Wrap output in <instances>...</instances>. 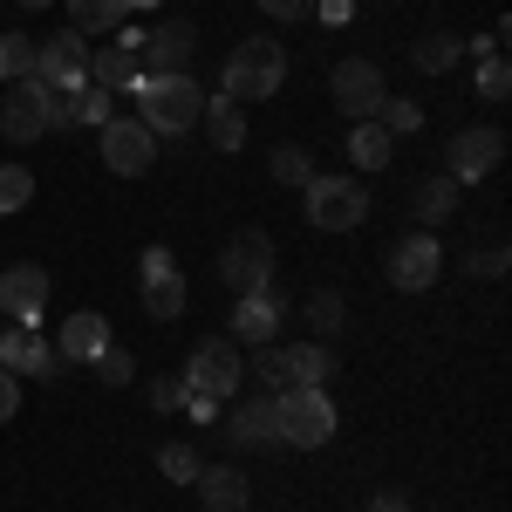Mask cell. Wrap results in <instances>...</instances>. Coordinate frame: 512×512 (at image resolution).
<instances>
[{"label": "cell", "instance_id": "obj_1", "mask_svg": "<svg viewBox=\"0 0 512 512\" xmlns=\"http://www.w3.org/2000/svg\"><path fill=\"white\" fill-rule=\"evenodd\" d=\"M130 96H137V123L151 137H178V130H192L205 117V89L192 76H137Z\"/></svg>", "mask_w": 512, "mask_h": 512}, {"label": "cell", "instance_id": "obj_2", "mask_svg": "<svg viewBox=\"0 0 512 512\" xmlns=\"http://www.w3.org/2000/svg\"><path fill=\"white\" fill-rule=\"evenodd\" d=\"M280 82H287V55H280V41L253 35V41H239L233 55H226L219 96H233L239 110H246V103H267V96H280Z\"/></svg>", "mask_w": 512, "mask_h": 512}, {"label": "cell", "instance_id": "obj_3", "mask_svg": "<svg viewBox=\"0 0 512 512\" xmlns=\"http://www.w3.org/2000/svg\"><path fill=\"white\" fill-rule=\"evenodd\" d=\"M274 417H280V444H294V451H321L335 437V424H342L328 390H308V383H287L274 396Z\"/></svg>", "mask_w": 512, "mask_h": 512}, {"label": "cell", "instance_id": "obj_4", "mask_svg": "<svg viewBox=\"0 0 512 512\" xmlns=\"http://www.w3.org/2000/svg\"><path fill=\"white\" fill-rule=\"evenodd\" d=\"M239 383H246V355H239L233 335H212V342H198L185 355V390L226 403V396H239Z\"/></svg>", "mask_w": 512, "mask_h": 512}, {"label": "cell", "instance_id": "obj_5", "mask_svg": "<svg viewBox=\"0 0 512 512\" xmlns=\"http://www.w3.org/2000/svg\"><path fill=\"white\" fill-rule=\"evenodd\" d=\"M301 192H308V226H315V233H355V226L369 219L362 178H308Z\"/></svg>", "mask_w": 512, "mask_h": 512}, {"label": "cell", "instance_id": "obj_6", "mask_svg": "<svg viewBox=\"0 0 512 512\" xmlns=\"http://www.w3.org/2000/svg\"><path fill=\"white\" fill-rule=\"evenodd\" d=\"M219 280H226L233 294H267V287H274V239L260 233V226L233 233L226 253H219Z\"/></svg>", "mask_w": 512, "mask_h": 512}, {"label": "cell", "instance_id": "obj_7", "mask_svg": "<svg viewBox=\"0 0 512 512\" xmlns=\"http://www.w3.org/2000/svg\"><path fill=\"white\" fill-rule=\"evenodd\" d=\"M328 96H335V110H342L349 123H369L376 110H383L390 82H383V69H376V62L349 55V62H335V76H328Z\"/></svg>", "mask_w": 512, "mask_h": 512}, {"label": "cell", "instance_id": "obj_8", "mask_svg": "<svg viewBox=\"0 0 512 512\" xmlns=\"http://www.w3.org/2000/svg\"><path fill=\"white\" fill-rule=\"evenodd\" d=\"M499 158H506V130H492V123L458 130L451 151H444V178H451V185H478V178L499 171Z\"/></svg>", "mask_w": 512, "mask_h": 512}, {"label": "cell", "instance_id": "obj_9", "mask_svg": "<svg viewBox=\"0 0 512 512\" xmlns=\"http://www.w3.org/2000/svg\"><path fill=\"white\" fill-rule=\"evenodd\" d=\"M35 82L41 89H82V82H89V41H82L76 28L35 41Z\"/></svg>", "mask_w": 512, "mask_h": 512}, {"label": "cell", "instance_id": "obj_10", "mask_svg": "<svg viewBox=\"0 0 512 512\" xmlns=\"http://www.w3.org/2000/svg\"><path fill=\"white\" fill-rule=\"evenodd\" d=\"M137 62H144V76H192L198 28L192 21H164V28H151V35L137 41Z\"/></svg>", "mask_w": 512, "mask_h": 512}, {"label": "cell", "instance_id": "obj_11", "mask_svg": "<svg viewBox=\"0 0 512 512\" xmlns=\"http://www.w3.org/2000/svg\"><path fill=\"white\" fill-rule=\"evenodd\" d=\"M48 89H41L35 76L28 82H0V137L7 144H35V137H48Z\"/></svg>", "mask_w": 512, "mask_h": 512}, {"label": "cell", "instance_id": "obj_12", "mask_svg": "<svg viewBox=\"0 0 512 512\" xmlns=\"http://www.w3.org/2000/svg\"><path fill=\"white\" fill-rule=\"evenodd\" d=\"M103 164H110L117 178H144V171L158 164V137L137 117H110L103 123Z\"/></svg>", "mask_w": 512, "mask_h": 512}, {"label": "cell", "instance_id": "obj_13", "mask_svg": "<svg viewBox=\"0 0 512 512\" xmlns=\"http://www.w3.org/2000/svg\"><path fill=\"white\" fill-rule=\"evenodd\" d=\"M137 280H144V315H151V321H178V315H185L192 287H185V274L171 267V253H164V246H151V253H144Z\"/></svg>", "mask_w": 512, "mask_h": 512}, {"label": "cell", "instance_id": "obj_14", "mask_svg": "<svg viewBox=\"0 0 512 512\" xmlns=\"http://www.w3.org/2000/svg\"><path fill=\"white\" fill-rule=\"evenodd\" d=\"M437 274H444V246H437L431 233L396 239V253H390V287H403V294H424Z\"/></svg>", "mask_w": 512, "mask_h": 512}, {"label": "cell", "instance_id": "obj_15", "mask_svg": "<svg viewBox=\"0 0 512 512\" xmlns=\"http://www.w3.org/2000/svg\"><path fill=\"white\" fill-rule=\"evenodd\" d=\"M55 342H41V328H21V321H0V369L14 376H55Z\"/></svg>", "mask_w": 512, "mask_h": 512}, {"label": "cell", "instance_id": "obj_16", "mask_svg": "<svg viewBox=\"0 0 512 512\" xmlns=\"http://www.w3.org/2000/svg\"><path fill=\"white\" fill-rule=\"evenodd\" d=\"M41 308H48V274H41L35 260H28V267H7V274H0V315L35 328Z\"/></svg>", "mask_w": 512, "mask_h": 512}, {"label": "cell", "instance_id": "obj_17", "mask_svg": "<svg viewBox=\"0 0 512 512\" xmlns=\"http://www.w3.org/2000/svg\"><path fill=\"white\" fill-rule=\"evenodd\" d=\"M103 349H110V321L96 315V308H82V315L62 321V342H55V355H62V362H82V369H89Z\"/></svg>", "mask_w": 512, "mask_h": 512}, {"label": "cell", "instance_id": "obj_18", "mask_svg": "<svg viewBox=\"0 0 512 512\" xmlns=\"http://www.w3.org/2000/svg\"><path fill=\"white\" fill-rule=\"evenodd\" d=\"M226 437H233V444H253V451H267V444H280L274 396H253V403H239L233 417H226Z\"/></svg>", "mask_w": 512, "mask_h": 512}, {"label": "cell", "instance_id": "obj_19", "mask_svg": "<svg viewBox=\"0 0 512 512\" xmlns=\"http://www.w3.org/2000/svg\"><path fill=\"white\" fill-rule=\"evenodd\" d=\"M274 328H280V301H274V287L267 294H239V308H233V342H274Z\"/></svg>", "mask_w": 512, "mask_h": 512}, {"label": "cell", "instance_id": "obj_20", "mask_svg": "<svg viewBox=\"0 0 512 512\" xmlns=\"http://www.w3.org/2000/svg\"><path fill=\"white\" fill-rule=\"evenodd\" d=\"M458 192H465V185H451L444 171H437V178H417V185H410V212H417V226H424V233L444 226V219L458 212Z\"/></svg>", "mask_w": 512, "mask_h": 512}, {"label": "cell", "instance_id": "obj_21", "mask_svg": "<svg viewBox=\"0 0 512 512\" xmlns=\"http://www.w3.org/2000/svg\"><path fill=\"white\" fill-rule=\"evenodd\" d=\"M144 76V62H137V48H130V41H103V48H96V62H89V82H96V89H130V82Z\"/></svg>", "mask_w": 512, "mask_h": 512}, {"label": "cell", "instance_id": "obj_22", "mask_svg": "<svg viewBox=\"0 0 512 512\" xmlns=\"http://www.w3.org/2000/svg\"><path fill=\"white\" fill-rule=\"evenodd\" d=\"M198 499H205V506L212 512H246V478L233 472V465H198Z\"/></svg>", "mask_w": 512, "mask_h": 512}, {"label": "cell", "instance_id": "obj_23", "mask_svg": "<svg viewBox=\"0 0 512 512\" xmlns=\"http://www.w3.org/2000/svg\"><path fill=\"white\" fill-rule=\"evenodd\" d=\"M390 158H396V137L376 117H369V123H349V164H355V171H383Z\"/></svg>", "mask_w": 512, "mask_h": 512}, {"label": "cell", "instance_id": "obj_24", "mask_svg": "<svg viewBox=\"0 0 512 512\" xmlns=\"http://www.w3.org/2000/svg\"><path fill=\"white\" fill-rule=\"evenodd\" d=\"M205 137H212V151H239L246 144V110L233 96H205Z\"/></svg>", "mask_w": 512, "mask_h": 512}, {"label": "cell", "instance_id": "obj_25", "mask_svg": "<svg viewBox=\"0 0 512 512\" xmlns=\"http://www.w3.org/2000/svg\"><path fill=\"white\" fill-rule=\"evenodd\" d=\"M123 14H130V0H69V21H76V35H117Z\"/></svg>", "mask_w": 512, "mask_h": 512}, {"label": "cell", "instance_id": "obj_26", "mask_svg": "<svg viewBox=\"0 0 512 512\" xmlns=\"http://www.w3.org/2000/svg\"><path fill=\"white\" fill-rule=\"evenodd\" d=\"M287 362H294V383H308V390H321L335 376V349L328 342H301V349H287Z\"/></svg>", "mask_w": 512, "mask_h": 512}, {"label": "cell", "instance_id": "obj_27", "mask_svg": "<svg viewBox=\"0 0 512 512\" xmlns=\"http://www.w3.org/2000/svg\"><path fill=\"white\" fill-rule=\"evenodd\" d=\"M410 55H417V69H424V76H444V69H458L465 41H458V35H424L417 48H410Z\"/></svg>", "mask_w": 512, "mask_h": 512}, {"label": "cell", "instance_id": "obj_28", "mask_svg": "<svg viewBox=\"0 0 512 512\" xmlns=\"http://www.w3.org/2000/svg\"><path fill=\"white\" fill-rule=\"evenodd\" d=\"M35 205V171L28 164H0V212H28Z\"/></svg>", "mask_w": 512, "mask_h": 512}, {"label": "cell", "instance_id": "obj_29", "mask_svg": "<svg viewBox=\"0 0 512 512\" xmlns=\"http://www.w3.org/2000/svg\"><path fill=\"white\" fill-rule=\"evenodd\" d=\"M28 76H35V41L0 35V82H28Z\"/></svg>", "mask_w": 512, "mask_h": 512}, {"label": "cell", "instance_id": "obj_30", "mask_svg": "<svg viewBox=\"0 0 512 512\" xmlns=\"http://www.w3.org/2000/svg\"><path fill=\"white\" fill-rule=\"evenodd\" d=\"M110 117H117V89H96V82H82V89H76V123L103 130Z\"/></svg>", "mask_w": 512, "mask_h": 512}, {"label": "cell", "instance_id": "obj_31", "mask_svg": "<svg viewBox=\"0 0 512 512\" xmlns=\"http://www.w3.org/2000/svg\"><path fill=\"white\" fill-rule=\"evenodd\" d=\"M342 321H349L342 294H335V287H315V294H308V328H315V335H335Z\"/></svg>", "mask_w": 512, "mask_h": 512}, {"label": "cell", "instance_id": "obj_32", "mask_svg": "<svg viewBox=\"0 0 512 512\" xmlns=\"http://www.w3.org/2000/svg\"><path fill=\"white\" fill-rule=\"evenodd\" d=\"M246 369H253L260 383H274V390H287V383H294V362H287V349H274V342H260Z\"/></svg>", "mask_w": 512, "mask_h": 512}, {"label": "cell", "instance_id": "obj_33", "mask_svg": "<svg viewBox=\"0 0 512 512\" xmlns=\"http://www.w3.org/2000/svg\"><path fill=\"white\" fill-rule=\"evenodd\" d=\"M376 123H383L390 137H410V130H424V110H417L410 96H383V110H376Z\"/></svg>", "mask_w": 512, "mask_h": 512}, {"label": "cell", "instance_id": "obj_34", "mask_svg": "<svg viewBox=\"0 0 512 512\" xmlns=\"http://www.w3.org/2000/svg\"><path fill=\"white\" fill-rule=\"evenodd\" d=\"M506 89H512L506 55H478V96H485V103H506Z\"/></svg>", "mask_w": 512, "mask_h": 512}, {"label": "cell", "instance_id": "obj_35", "mask_svg": "<svg viewBox=\"0 0 512 512\" xmlns=\"http://www.w3.org/2000/svg\"><path fill=\"white\" fill-rule=\"evenodd\" d=\"M158 472L171 478V485H192V478H198V451H192V444H164V451H158Z\"/></svg>", "mask_w": 512, "mask_h": 512}, {"label": "cell", "instance_id": "obj_36", "mask_svg": "<svg viewBox=\"0 0 512 512\" xmlns=\"http://www.w3.org/2000/svg\"><path fill=\"white\" fill-rule=\"evenodd\" d=\"M274 178H280V185H308V178H315L308 151H301V144H280V151H274Z\"/></svg>", "mask_w": 512, "mask_h": 512}, {"label": "cell", "instance_id": "obj_37", "mask_svg": "<svg viewBox=\"0 0 512 512\" xmlns=\"http://www.w3.org/2000/svg\"><path fill=\"white\" fill-rule=\"evenodd\" d=\"M89 369H96V376H103V383H110V390H123V383H130V376H137V362H130V349H117V342H110V349L96 355V362H89Z\"/></svg>", "mask_w": 512, "mask_h": 512}, {"label": "cell", "instance_id": "obj_38", "mask_svg": "<svg viewBox=\"0 0 512 512\" xmlns=\"http://www.w3.org/2000/svg\"><path fill=\"white\" fill-rule=\"evenodd\" d=\"M41 110H48V130H69V123H76V89H48Z\"/></svg>", "mask_w": 512, "mask_h": 512}, {"label": "cell", "instance_id": "obj_39", "mask_svg": "<svg viewBox=\"0 0 512 512\" xmlns=\"http://www.w3.org/2000/svg\"><path fill=\"white\" fill-rule=\"evenodd\" d=\"M260 14H274V21H301V14H315V0H253Z\"/></svg>", "mask_w": 512, "mask_h": 512}, {"label": "cell", "instance_id": "obj_40", "mask_svg": "<svg viewBox=\"0 0 512 512\" xmlns=\"http://www.w3.org/2000/svg\"><path fill=\"white\" fill-rule=\"evenodd\" d=\"M151 403H158V410H178V403H185V383H178V376H158V383H151Z\"/></svg>", "mask_w": 512, "mask_h": 512}, {"label": "cell", "instance_id": "obj_41", "mask_svg": "<svg viewBox=\"0 0 512 512\" xmlns=\"http://www.w3.org/2000/svg\"><path fill=\"white\" fill-rule=\"evenodd\" d=\"M21 410V383H14V369H0V424Z\"/></svg>", "mask_w": 512, "mask_h": 512}, {"label": "cell", "instance_id": "obj_42", "mask_svg": "<svg viewBox=\"0 0 512 512\" xmlns=\"http://www.w3.org/2000/svg\"><path fill=\"white\" fill-rule=\"evenodd\" d=\"M315 14L328 21V28H342V21L355 14V0H315Z\"/></svg>", "mask_w": 512, "mask_h": 512}, {"label": "cell", "instance_id": "obj_43", "mask_svg": "<svg viewBox=\"0 0 512 512\" xmlns=\"http://www.w3.org/2000/svg\"><path fill=\"white\" fill-rule=\"evenodd\" d=\"M472 267H478V274H485V280H499V274H506V246H492V253H478Z\"/></svg>", "mask_w": 512, "mask_h": 512}, {"label": "cell", "instance_id": "obj_44", "mask_svg": "<svg viewBox=\"0 0 512 512\" xmlns=\"http://www.w3.org/2000/svg\"><path fill=\"white\" fill-rule=\"evenodd\" d=\"M376 512H403V499H383V506H376Z\"/></svg>", "mask_w": 512, "mask_h": 512}, {"label": "cell", "instance_id": "obj_45", "mask_svg": "<svg viewBox=\"0 0 512 512\" xmlns=\"http://www.w3.org/2000/svg\"><path fill=\"white\" fill-rule=\"evenodd\" d=\"M21 7H48V0H21Z\"/></svg>", "mask_w": 512, "mask_h": 512}]
</instances>
